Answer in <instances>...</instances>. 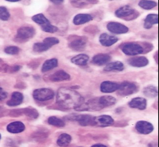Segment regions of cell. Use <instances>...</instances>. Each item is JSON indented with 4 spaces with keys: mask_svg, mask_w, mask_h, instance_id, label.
Returning <instances> with one entry per match:
<instances>
[{
    "mask_svg": "<svg viewBox=\"0 0 159 147\" xmlns=\"http://www.w3.org/2000/svg\"><path fill=\"white\" fill-rule=\"evenodd\" d=\"M84 102V99L72 88H60L56 94V103L65 109H76Z\"/></svg>",
    "mask_w": 159,
    "mask_h": 147,
    "instance_id": "obj_1",
    "label": "cell"
},
{
    "mask_svg": "<svg viewBox=\"0 0 159 147\" xmlns=\"http://www.w3.org/2000/svg\"><path fill=\"white\" fill-rule=\"evenodd\" d=\"M47 137L48 134L45 132H36L34 135V138L37 141H43L47 138Z\"/></svg>",
    "mask_w": 159,
    "mask_h": 147,
    "instance_id": "obj_38",
    "label": "cell"
},
{
    "mask_svg": "<svg viewBox=\"0 0 159 147\" xmlns=\"http://www.w3.org/2000/svg\"><path fill=\"white\" fill-rule=\"evenodd\" d=\"M119 88V84L112 81H104L100 86V90L102 93H113L118 90Z\"/></svg>",
    "mask_w": 159,
    "mask_h": 147,
    "instance_id": "obj_12",
    "label": "cell"
},
{
    "mask_svg": "<svg viewBox=\"0 0 159 147\" xmlns=\"http://www.w3.org/2000/svg\"><path fill=\"white\" fill-rule=\"evenodd\" d=\"M50 46H48V44L44 43L43 41L40 42V43H36L34 44V46H33V50L34 52H38V53H41V52H44L48 51V49H50Z\"/></svg>",
    "mask_w": 159,
    "mask_h": 147,
    "instance_id": "obj_32",
    "label": "cell"
},
{
    "mask_svg": "<svg viewBox=\"0 0 159 147\" xmlns=\"http://www.w3.org/2000/svg\"><path fill=\"white\" fill-rule=\"evenodd\" d=\"M2 62V59H0V63H1Z\"/></svg>",
    "mask_w": 159,
    "mask_h": 147,
    "instance_id": "obj_45",
    "label": "cell"
},
{
    "mask_svg": "<svg viewBox=\"0 0 159 147\" xmlns=\"http://www.w3.org/2000/svg\"><path fill=\"white\" fill-rule=\"evenodd\" d=\"M89 59H90V57H89L88 55H85V54H80V55L72 57L71 62L75 65L84 66V65L88 64Z\"/></svg>",
    "mask_w": 159,
    "mask_h": 147,
    "instance_id": "obj_24",
    "label": "cell"
},
{
    "mask_svg": "<svg viewBox=\"0 0 159 147\" xmlns=\"http://www.w3.org/2000/svg\"><path fill=\"white\" fill-rule=\"evenodd\" d=\"M128 63L131 66L141 68L146 66L149 64V60L146 57L137 56V57H133L130 59L128 60Z\"/></svg>",
    "mask_w": 159,
    "mask_h": 147,
    "instance_id": "obj_13",
    "label": "cell"
},
{
    "mask_svg": "<svg viewBox=\"0 0 159 147\" xmlns=\"http://www.w3.org/2000/svg\"><path fill=\"white\" fill-rule=\"evenodd\" d=\"M7 96V93L6 91H5V90L0 87V101L6 99Z\"/></svg>",
    "mask_w": 159,
    "mask_h": 147,
    "instance_id": "obj_40",
    "label": "cell"
},
{
    "mask_svg": "<svg viewBox=\"0 0 159 147\" xmlns=\"http://www.w3.org/2000/svg\"><path fill=\"white\" fill-rule=\"evenodd\" d=\"M67 119L77 121L79 124L83 127L95 126L94 117L90 115H72L71 116L67 117Z\"/></svg>",
    "mask_w": 159,
    "mask_h": 147,
    "instance_id": "obj_8",
    "label": "cell"
},
{
    "mask_svg": "<svg viewBox=\"0 0 159 147\" xmlns=\"http://www.w3.org/2000/svg\"><path fill=\"white\" fill-rule=\"evenodd\" d=\"M131 108L138 109L140 110H143L147 108V102L146 99L143 97H135L133 98L130 102L128 103Z\"/></svg>",
    "mask_w": 159,
    "mask_h": 147,
    "instance_id": "obj_15",
    "label": "cell"
},
{
    "mask_svg": "<svg viewBox=\"0 0 159 147\" xmlns=\"http://www.w3.org/2000/svg\"><path fill=\"white\" fill-rule=\"evenodd\" d=\"M55 96V93L50 88H38L33 92V97L39 102H46L51 100Z\"/></svg>",
    "mask_w": 159,
    "mask_h": 147,
    "instance_id": "obj_7",
    "label": "cell"
},
{
    "mask_svg": "<svg viewBox=\"0 0 159 147\" xmlns=\"http://www.w3.org/2000/svg\"><path fill=\"white\" fill-rule=\"evenodd\" d=\"M79 147H81V146H79Z\"/></svg>",
    "mask_w": 159,
    "mask_h": 147,
    "instance_id": "obj_47",
    "label": "cell"
},
{
    "mask_svg": "<svg viewBox=\"0 0 159 147\" xmlns=\"http://www.w3.org/2000/svg\"><path fill=\"white\" fill-rule=\"evenodd\" d=\"M10 17H11V14L7 7L0 6V19L2 21H7Z\"/></svg>",
    "mask_w": 159,
    "mask_h": 147,
    "instance_id": "obj_33",
    "label": "cell"
},
{
    "mask_svg": "<svg viewBox=\"0 0 159 147\" xmlns=\"http://www.w3.org/2000/svg\"><path fill=\"white\" fill-rule=\"evenodd\" d=\"M7 1L10 2H19V0H7Z\"/></svg>",
    "mask_w": 159,
    "mask_h": 147,
    "instance_id": "obj_44",
    "label": "cell"
},
{
    "mask_svg": "<svg viewBox=\"0 0 159 147\" xmlns=\"http://www.w3.org/2000/svg\"><path fill=\"white\" fill-rule=\"evenodd\" d=\"M25 129V125L22 121H13L7 126V132L12 134H18L22 132Z\"/></svg>",
    "mask_w": 159,
    "mask_h": 147,
    "instance_id": "obj_17",
    "label": "cell"
},
{
    "mask_svg": "<svg viewBox=\"0 0 159 147\" xmlns=\"http://www.w3.org/2000/svg\"><path fill=\"white\" fill-rule=\"evenodd\" d=\"M19 116L24 114L26 116L29 117L31 119H36L39 117V113L37 110L30 107L19 110Z\"/></svg>",
    "mask_w": 159,
    "mask_h": 147,
    "instance_id": "obj_23",
    "label": "cell"
},
{
    "mask_svg": "<svg viewBox=\"0 0 159 147\" xmlns=\"http://www.w3.org/2000/svg\"><path fill=\"white\" fill-rule=\"evenodd\" d=\"M21 68H22V66H20V65H13V66H9L8 71H7V72H9V73L17 72V71L20 70Z\"/></svg>",
    "mask_w": 159,
    "mask_h": 147,
    "instance_id": "obj_39",
    "label": "cell"
},
{
    "mask_svg": "<svg viewBox=\"0 0 159 147\" xmlns=\"http://www.w3.org/2000/svg\"><path fill=\"white\" fill-rule=\"evenodd\" d=\"M42 27V30L45 32H49V33H54V32H57L58 29L57 27L54 26V25L51 24H48L44 25V26L41 27Z\"/></svg>",
    "mask_w": 159,
    "mask_h": 147,
    "instance_id": "obj_35",
    "label": "cell"
},
{
    "mask_svg": "<svg viewBox=\"0 0 159 147\" xmlns=\"http://www.w3.org/2000/svg\"><path fill=\"white\" fill-rule=\"evenodd\" d=\"M119 41V38L107 33H102L99 37V42L102 46L109 47Z\"/></svg>",
    "mask_w": 159,
    "mask_h": 147,
    "instance_id": "obj_14",
    "label": "cell"
},
{
    "mask_svg": "<svg viewBox=\"0 0 159 147\" xmlns=\"http://www.w3.org/2000/svg\"><path fill=\"white\" fill-rule=\"evenodd\" d=\"M70 75L63 70L56 71L50 76V80L52 82H62L70 80Z\"/></svg>",
    "mask_w": 159,
    "mask_h": 147,
    "instance_id": "obj_18",
    "label": "cell"
},
{
    "mask_svg": "<svg viewBox=\"0 0 159 147\" xmlns=\"http://www.w3.org/2000/svg\"><path fill=\"white\" fill-rule=\"evenodd\" d=\"M98 102L102 108H104L114 105L116 103V99L112 96H102L98 98Z\"/></svg>",
    "mask_w": 159,
    "mask_h": 147,
    "instance_id": "obj_25",
    "label": "cell"
},
{
    "mask_svg": "<svg viewBox=\"0 0 159 147\" xmlns=\"http://www.w3.org/2000/svg\"><path fill=\"white\" fill-rule=\"evenodd\" d=\"M48 123L50 125L54 126L57 127H65V122L63 119H59L56 116H50L48 118Z\"/></svg>",
    "mask_w": 159,
    "mask_h": 147,
    "instance_id": "obj_30",
    "label": "cell"
},
{
    "mask_svg": "<svg viewBox=\"0 0 159 147\" xmlns=\"http://www.w3.org/2000/svg\"><path fill=\"white\" fill-rule=\"evenodd\" d=\"M111 60V57L108 54L100 53L94 55L92 59V63L96 65H104L108 63Z\"/></svg>",
    "mask_w": 159,
    "mask_h": 147,
    "instance_id": "obj_16",
    "label": "cell"
},
{
    "mask_svg": "<svg viewBox=\"0 0 159 147\" xmlns=\"http://www.w3.org/2000/svg\"><path fill=\"white\" fill-rule=\"evenodd\" d=\"M58 66V60L56 58H51L49 60H47L44 63H43L42 67V72L45 73L48 72L52 69H53L54 68Z\"/></svg>",
    "mask_w": 159,
    "mask_h": 147,
    "instance_id": "obj_26",
    "label": "cell"
},
{
    "mask_svg": "<svg viewBox=\"0 0 159 147\" xmlns=\"http://www.w3.org/2000/svg\"><path fill=\"white\" fill-rule=\"evenodd\" d=\"M107 28L114 34H125L129 32V28L126 25L119 22H109L107 25Z\"/></svg>",
    "mask_w": 159,
    "mask_h": 147,
    "instance_id": "obj_9",
    "label": "cell"
},
{
    "mask_svg": "<svg viewBox=\"0 0 159 147\" xmlns=\"http://www.w3.org/2000/svg\"><path fill=\"white\" fill-rule=\"evenodd\" d=\"M5 52L7 55H18L20 52V49L18 47V46H7L5 49Z\"/></svg>",
    "mask_w": 159,
    "mask_h": 147,
    "instance_id": "obj_34",
    "label": "cell"
},
{
    "mask_svg": "<svg viewBox=\"0 0 159 147\" xmlns=\"http://www.w3.org/2000/svg\"><path fill=\"white\" fill-rule=\"evenodd\" d=\"M44 43L48 44V46H50V47L53 46L54 45H56L59 43V40L58 38H54V37H48V38H45L43 40Z\"/></svg>",
    "mask_w": 159,
    "mask_h": 147,
    "instance_id": "obj_36",
    "label": "cell"
},
{
    "mask_svg": "<svg viewBox=\"0 0 159 147\" xmlns=\"http://www.w3.org/2000/svg\"><path fill=\"white\" fill-rule=\"evenodd\" d=\"M149 147H158V143L156 141H153L149 144Z\"/></svg>",
    "mask_w": 159,
    "mask_h": 147,
    "instance_id": "obj_42",
    "label": "cell"
},
{
    "mask_svg": "<svg viewBox=\"0 0 159 147\" xmlns=\"http://www.w3.org/2000/svg\"><path fill=\"white\" fill-rule=\"evenodd\" d=\"M24 100V96L22 93L15 91L11 94V99L7 102V104L10 107H16L21 104Z\"/></svg>",
    "mask_w": 159,
    "mask_h": 147,
    "instance_id": "obj_19",
    "label": "cell"
},
{
    "mask_svg": "<svg viewBox=\"0 0 159 147\" xmlns=\"http://www.w3.org/2000/svg\"><path fill=\"white\" fill-rule=\"evenodd\" d=\"M70 2L74 7L81 8V7H85L88 4H90L89 2H91V1H77V0H75V1H71Z\"/></svg>",
    "mask_w": 159,
    "mask_h": 147,
    "instance_id": "obj_37",
    "label": "cell"
},
{
    "mask_svg": "<svg viewBox=\"0 0 159 147\" xmlns=\"http://www.w3.org/2000/svg\"><path fill=\"white\" fill-rule=\"evenodd\" d=\"M158 24V15L156 13H150L147 15L144 20L143 27L145 29H150L152 27L153 25Z\"/></svg>",
    "mask_w": 159,
    "mask_h": 147,
    "instance_id": "obj_21",
    "label": "cell"
},
{
    "mask_svg": "<svg viewBox=\"0 0 159 147\" xmlns=\"http://www.w3.org/2000/svg\"><path fill=\"white\" fill-rule=\"evenodd\" d=\"M125 69V65L120 61H115L109 63L104 67V71H122Z\"/></svg>",
    "mask_w": 159,
    "mask_h": 147,
    "instance_id": "obj_22",
    "label": "cell"
},
{
    "mask_svg": "<svg viewBox=\"0 0 159 147\" xmlns=\"http://www.w3.org/2000/svg\"><path fill=\"white\" fill-rule=\"evenodd\" d=\"M50 2L55 5H61V4L64 3V0H50Z\"/></svg>",
    "mask_w": 159,
    "mask_h": 147,
    "instance_id": "obj_41",
    "label": "cell"
},
{
    "mask_svg": "<svg viewBox=\"0 0 159 147\" xmlns=\"http://www.w3.org/2000/svg\"><path fill=\"white\" fill-rule=\"evenodd\" d=\"M32 20L34 21L35 23H36V24L41 25V27L50 24V21L48 20V19L44 16V15L42 14V13H39V14L34 15V16L32 17Z\"/></svg>",
    "mask_w": 159,
    "mask_h": 147,
    "instance_id": "obj_29",
    "label": "cell"
},
{
    "mask_svg": "<svg viewBox=\"0 0 159 147\" xmlns=\"http://www.w3.org/2000/svg\"><path fill=\"white\" fill-rule=\"evenodd\" d=\"M1 138H2V136H1V134H0V139H1Z\"/></svg>",
    "mask_w": 159,
    "mask_h": 147,
    "instance_id": "obj_46",
    "label": "cell"
},
{
    "mask_svg": "<svg viewBox=\"0 0 159 147\" xmlns=\"http://www.w3.org/2000/svg\"><path fill=\"white\" fill-rule=\"evenodd\" d=\"M139 90V86L135 82L125 81L119 84V88L117 90L118 95L121 96H127L132 95Z\"/></svg>",
    "mask_w": 159,
    "mask_h": 147,
    "instance_id": "obj_6",
    "label": "cell"
},
{
    "mask_svg": "<svg viewBox=\"0 0 159 147\" xmlns=\"http://www.w3.org/2000/svg\"><path fill=\"white\" fill-rule=\"evenodd\" d=\"M36 30L32 27H22L17 30L15 36V41L18 43H25L32 38L35 36Z\"/></svg>",
    "mask_w": 159,
    "mask_h": 147,
    "instance_id": "obj_5",
    "label": "cell"
},
{
    "mask_svg": "<svg viewBox=\"0 0 159 147\" xmlns=\"http://www.w3.org/2000/svg\"><path fill=\"white\" fill-rule=\"evenodd\" d=\"M95 126L100 127H107L114 124V119L108 115H102L94 117Z\"/></svg>",
    "mask_w": 159,
    "mask_h": 147,
    "instance_id": "obj_11",
    "label": "cell"
},
{
    "mask_svg": "<svg viewBox=\"0 0 159 147\" xmlns=\"http://www.w3.org/2000/svg\"><path fill=\"white\" fill-rule=\"evenodd\" d=\"M123 53L129 56H135L145 53V47L136 42H128L120 46Z\"/></svg>",
    "mask_w": 159,
    "mask_h": 147,
    "instance_id": "obj_2",
    "label": "cell"
},
{
    "mask_svg": "<svg viewBox=\"0 0 159 147\" xmlns=\"http://www.w3.org/2000/svg\"><path fill=\"white\" fill-rule=\"evenodd\" d=\"M139 5L144 10H151L157 6V2L150 0H141L139 2Z\"/></svg>",
    "mask_w": 159,
    "mask_h": 147,
    "instance_id": "obj_31",
    "label": "cell"
},
{
    "mask_svg": "<svg viewBox=\"0 0 159 147\" xmlns=\"http://www.w3.org/2000/svg\"><path fill=\"white\" fill-rule=\"evenodd\" d=\"M91 147H107L104 144H95L93 146H92Z\"/></svg>",
    "mask_w": 159,
    "mask_h": 147,
    "instance_id": "obj_43",
    "label": "cell"
},
{
    "mask_svg": "<svg viewBox=\"0 0 159 147\" xmlns=\"http://www.w3.org/2000/svg\"><path fill=\"white\" fill-rule=\"evenodd\" d=\"M93 19V15L88 13H79L75 15L73 22L75 25H81L90 22Z\"/></svg>",
    "mask_w": 159,
    "mask_h": 147,
    "instance_id": "obj_20",
    "label": "cell"
},
{
    "mask_svg": "<svg viewBox=\"0 0 159 147\" xmlns=\"http://www.w3.org/2000/svg\"><path fill=\"white\" fill-rule=\"evenodd\" d=\"M72 141V137L71 135L67 133H62L59 136V138L57 139V143L58 146L61 147H66L71 143Z\"/></svg>",
    "mask_w": 159,
    "mask_h": 147,
    "instance_id": "obj_27",
    "label": "cell"
},
{
    "mask_svg": "<svg viewBox=\"0 0 159 147\" xmlns=\"http://www.w3.org/2000/svg\"><path fill=\"white\" fill-rule=\"evenodd\" d=\"M115 14L118 18L123 19L126 21H131L136 19L139 16V13L129 5H125L118 9L116 11Z\"/></svg>",
    "mask_w": 159,
    "mask_h": 147,
    "instance_id": "obj_4",
    "label": "cell"
},
{
    "mask_svg": "<svg viewBox=\"0 0 159 147\" xmlns=\"http://www.w3.org/2000/svg\"><path fill=\"white\" fill-rule=\"evenodd\" d=\"M143 93L145 96L149 98H155L158 96V88L154 86H148L145 87L143 90Z\"/></svg>",
    "mask_w": 159,
    "mask_h": 147,
    "instance_id": "obj_28",
    "label": "cell"
},
{
    "mask_svg": "<svg viewBox=\"0 0 159 147\" xmlns=\"http://www.w3.org/2000/svg\"><path fill=\"white\" fill-rule=\"evenodd\" d=\"M135 129L140 134L148 135L154 130V127L152 124L146 121H139L135 124Z\"/></svg>",
    "mask_w": 159,
    "mask_h": 147,
    "instance_id": "obj_10",
    "label": "cell"
},
{
    "mask_svg": "<svg viewBox=\"0 0 159 147\" xmlns=\"http://www.w3.org/2000/svg\"><path fill=\"white\" fill-rule=\"evenodd\" d=\"M88 38L85 36H71L68 37V46L76 52L84 51L87 46Z\"/></svg>",
    "mask_w": 159,
    "mask_h": 147,
    "instance_id": "obj_3",
    "label": "cell"
}]
</instances>
